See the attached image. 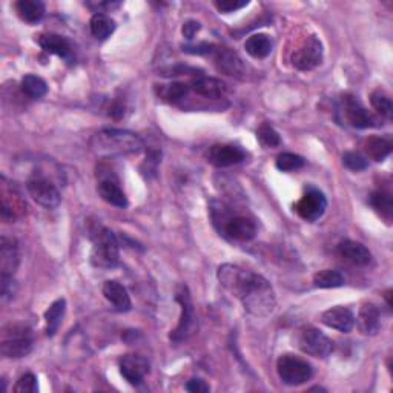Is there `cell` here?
Returning a JSON list of instances; mask_svg holds the SVG:
<instances>
[{
  "instance_id": "obj_39",
  "label": "cell",
  "mask_w": 393,
  "mask_h": 393,
  "mask_svg": "<svg viewBox=\"0 0 393 393\" xmlns=\"http://www.w3.org/2000/svg\"><path fill=\"white\" fill-rule=\"evenodd\" d=\"M15 294V283L13 280V275H2L0 277V295L2 299H11Z\"/></svg>"
},
{
  "instance_id": "obj_30",
  "label": "cell",
  "mask_w": 393,
  "mask_h": 393,
  "mask_svg": "<svg viewBox=\"0 0 393 393\" xmlns=\"http://www.w3.org/2000/svg\"><path fill=\"white\" fill-rule=\"evenodd\" d=\"M344 275L333 269H324L314 275V284L320 289H335L344 286Z\"/></svg>"
},
{
  "instance_id": "obj_13",
  "label": "cell",
  "mask_w": 393,
  "mask_h": 393,
  "mask_svg": "<svg viewBox=\"0 0 393 393\" xmlns=\"http://www.w3.org/2000/svg\"><path fill=\"white\" fill-rule=\"evenodd\" d=\"M120 373L132 386H140L149 373V363L140 355H124L120 359Z\"/></svg>"
},
{
  "instance_id": "obj_17",
  "label": "cell",
  "mask_w": 393,
  "mask_h": 393,
  "mask_svg": "<svg viewBox=\"0 0 393 393\" xmlns=\"http://www.w3.org/2000/svg\"><path fill=\"white\" fill-rule=\"evenodd\" d=\"M344 114L350 127L358 129L376 127V120L373 119V115L354 97L344 98Z\"/></svg>"
},
{
  "instance_id": "obj_14",
  "label": "cell",
  "mask_w": 393,
  "mask_h": 393,
  "mask_svg": "<svg viewBox=\"0 0 393 393\" xmlns=\"http://www.w3.org/2000/svg\"><path fill=\"white\" fill-rule=\"evenodd\" d=\"M214 56H215L214 57L215 65L220 72L229 75V77H236V79L243 77L245 65L236 51H232V49H229V48L217 46Z\"/></svg>"
},
{
  "instance_id": "obj_19",
  "label": "cell",
  "mask_w": 393,
  "mask_h": 393,
  "mask_svg": "<svg viewBox=\"0 0 393 393\" xmlns=\"http://www.w3.org/2000/svg\"><path fill=\"white\" fill-rule=\"evenodd\" d=\"M356 326L364 335H376L381 329L380 309L372 303L363 304L356 316Z\"/></svg>"
},
{
  "instance_id": "obj_5",
  "label": "cell",
  "mask_w": 393,
  "mask_h": 393,
  "mask_svg": "<svg viewBox=\"0 0 393 393\" xmlns=\"http://www.w3.org/2000/svg\"><path fill=\"white\" fill-rule=\"evenodd\" d=\"M277 372L280 380L288 386H301L312 378L314 369L306 359L295 355H281L277 361Z\"/></svg>"
},
{
  "instance_id": "obj_41",
  "label": "cell",
  "mask_w": 393,
  "mask_h": 393,
  "mask_svg": "<svg viewBox=\"0 0 393 393\" xmlns=\"http://www.w3.org/2000/svg\"><path fill=\"white\" fill-rule=\"evenodd\" d=\"M186 390L191 392V393H207L211 389H209V386H207V384H206L203 380L192 378V380L188 381V384H186Z\"/></svg>"
},
{
  "instance_id": "obj_37",
  "label": "cell",
  "mask_w": 393,
  "mask_h": 393,
  "mask_svg": "<svg viewBox=\"0 0 393 393\" xmlns=\"http://www.w3.org/2000/svg\"><path fill=\"white\" fill-rule=\"evenodd\" d=\"M14 390L18 393H36L39 390L37 378L32 373H25L15 384Z\"/></svg>"
},
{
  "instance_id": "obj_42",
  "label": "cell",
  "mask_w": 393,
  "mask_h": 393,
  "mask_svg": "<svg viewBox=\"0 0 393 393\" xmlns=\"http://www.w3.org/2000/svg\"><path fill=\"white\" fill-rule=\"evenodd\" d=\"M200 28H202V27H200L198 22L188 20L185 25H183L181 32H183V36L191 40V39H194V36L200 31Z\"/></svg>"
},
{
  "instance_id": "obj_21",
  "label": "cell",
  "mask_w": 393,
  "mask_h": 393,
  "mask_svg": "<svg viewBox=\"0 0 393 393\" xmlns=\"http://www.w3.org/2000/svg\"><path fill=\"white\" fill-rule=\"evenodd\" d=\"M191 88L194 89L198 96L206 98H221L228 93V86H226L224 82L214 77H206V75H198V77L192 79Z\"/></svg>"
},
{
  "instance_id": "obj_28",
  "label": "cell",
  "mask_w": 393,
  "mask_h": 393,
  "mask_svg": "<svg viewBox=\"0 0 393 393\" xmlns=\"http://www.w3.org/2000/svg\"><path fill=\"white\" fill-rule=\"evenodd\" d=\"M91 32L98 40H106L115 31V22L103 13H96L91 18Z\"/></svg>"
},
{
  "instance_id": "obj_3",
  "label": "cell",
  "mask_w": 393,
  "mask_h": 393,
  "mask_svg": "<svg viewBox=\"0 0 393 393\" xmlns=\"http://www.w3.org/2000/svg\"><path fill=\"white\" fill-rule=\"evenodd\" d=\"M93 252H91V263L100 269H111L119 264L120 250L119 241L114 232L108 228H97L93 236Z\"/></svg>"
},
{
  "instance_id": "obj_24",
  "label": "cell",
  "mask_w": 393,
  "mask_h": 393,
  "mask_svg": "<svg viewBox=\"0 0 393 393\" xmlns=\"http://www.w3.org/2000/svg\"><path fill=\"white\" fill-rule=\"evenodd\" d=\"M393 143L389 137H371L366 140L364 150L373 162H384L392 153Z\"/></svg>"
},
{
  "instance_id": "obj_32",
  "label": "cell",
  "mask_w": 393,
  "mask_h": 393,
  "mask_svg": "<svg viewBox=\"0 0 393 393\" xmlns=\"http://www.w3.org/2000/svg\"><path fill=\"white\" fill-rule=\"evenodd\" d=\"M191 86L185 85V83H171V85H160L158 89V96H160L166 102L177 103L180 100L185 98L189 93Z\"/></svg>"
},
{
  "instance_id": "obj_43",
  "label": "cell",
  "mask_w": 393,
  "mask_h": 393,
  "mask_svg": "<svg viewBox=\"0 0 393 393\" xmlns=\"http://www.w3.org/2000/svg\"><path fill=\"white\" fill-rule=\"evenodd\" d=\"M110 114L114 117V119H122V117L124 115V105H122V103H114V105L111 106Z\"/></svg>"
},
{
  "instance_id": "obj_33",
  "label": "cell",
  "mask_w": 393,
  "mask_h": 393,
  "mask_svg": "<svg viewBox=\"0 0 393 393\" xmlns=\"http://www.w3.org/2000/svg\"><path fill=\"white\" fill-rule=\"evenodd\" d=\"M371 102H372V106L375 108L376 112L381 114L382 117H386L387 120L392 119L393 105H392L390 97L386 93H384V91H381V89L375 91V93L371 96Z\"/></svg>"
},
{
  "instance_id": "obj_9",
  "label": "cell",
  "mask_w": 393,
  "mask_h": 393,
  "mask_svg": "<svg viewBox=\"0 0 393 393\" xmlns=\"http://www.w3.org/2000/svg\"><path fill=\"white\" fill-rule=\"evenodd\" d=\"M298 344L304 354L315 358L329 356L333 349V342L330 341V338L326 337L321 330L315 328H306L301 330Z\"/></svg>"
},
{
  "instance_id": "obj_6",
  "label": "cell",
  "mask_w": 393,
  "mask_h": 393,
  "mask_svg": "<svg viewBox=\"0 0 393 393\" xmlns=\"http://www.w3.org/2000/svg\"><path fill=\"white\" fill-rule=\"evenodd\" d=\"M175 299H177V303L181 306V316H180L179 326L171 333V340L175 342H180L189 338L191 333H194L192 330L195 328V315H194V306H192V299L189 295V289L185 286V284H181L179 288Z\"/></svg>"
},
{
  "instance_id": "obj_22",
  "label": "cell",
  "mask_w": 393,
  "mask_h": 393,
  "mask_svg": "<svg viewBox=\"0 0 393 393\" xmlns=\"http://www.w3.org/2000/svg\"><path fill=\"white\" fill-rule=\"evenodd\" d=\"M19 266V247L14 238L2 237L0 241V271L2 275H14Z\"/></svg>"
},
{
  "instance_id": "obj_40",
  "label": "cell",
  "mask_w": 393,
  "mask_h": 393,
  "mask_svg": "<svg viewBox=\"0 0 393 393\" xmlns=\"http://www.w3.org/2000/svg\"><path fill=\"white\" fill-rule=\"evenodd\" d=\"M217 46L212 44H198V45H192V46H183V51L189 53V54H198V56H206V54H214Z\"/></svg>"
},
{
  "instance_id": "obj_27",
  "label": "cell",
  "mask_w": 393,
  "mask_h": 393,
  "mask_svg": "<svg viewBox=\"0 0 393 393\" xmlns=\"http://www.w3.org/2000/svg\"><path fill=\"white\" fill-rule=\"evenodd\" d=\"M66 311V301L63 298L54 301L45 312V321H46V335L54 337L62 324V318Z\"/></svg>"
},
{
  "instance_id": "obj_25",
  "label": "cell",
  "mask_w": 393,
  "mask_h": 393,
  "mask_svg": "<svg viewBox=\"0 0 393 393\" xmlns=\"http://www.w3.org/2000/svg\"><path fill=\"white\" fill-rule=\"evenodd\" d=\"M15 11L23 22L34 25L44 19L45 5L40 0H20L15 4Z\"/></svg>"
},
{
  "instance_id": "obj_36",
  "label": "cell",
  "mask_w": 393,
  "mask_h": 393,
  "mask_svg": "<svg viewBox=\"0 0 393 393\" xmlns=\"http://www.w3.org/2000/svg\"><path fill=\"white\" fill-rule=\"evenodd\" d=\"M342 165L346 166L347 169L354 171V172H359L369 168V160L361 154L358 153H346L342 155Z\"/></svg>"
},
{
  "instance_id": "obj_35",
  "label": "cell",
  "mask_w": 393,
  "mask_h": 393,
  "mask_svg": "<svg viewBox=\"0 0 393 393\" xmlns=\"http://www.w3.org/2000/svg\"><path fill=\"white\" fill-rule=\"evenodd\" d=\"M257 137L262 141V145L267 148H275L281 143V138L278 136V132L275 131L271 124H262L260 129L257 131Z\"/></svg>"
},
{
  "instance_id": "obj_29",
  "label": "cell",
  "mask_w": 393,
  "mask_h": 393,
  "mask_svg": "<svg viewBox=\"0 0 393 393\" xmlns=\"http://www.w3.org/2000/svg\"><path fill=\"white\" fill-rule=\"evenodd\" d=\"M371 205L378 212L384 220L390 221L392 215H393V200H392V194L389 191H375L373 194L371 195Z\"/></svg>"
},
{
  "instance_id": "obj_8",
  "label": "cell",
  "mask_w": 393,
  "mask_h": 393,
  "mask_svg": "<svg viewBox=\"0 0 393 393\" xmlns=\"http://www.w3.org/2000/svg\"><path fill=\"white\" fill-rule=\"evenodd\" d=\"M323 62V44L315 36L307 37L292 56V65L299 71H312Z\"/></svg>"
},
{
  "instance_id": "obj_31",
  "label": "cell",
  "mask_w": 393,
  "mask_h": 393,
  "mask_svg": "<svg viewBox=\"0 0 393 393\" xmlns=\"http://www.w3.org/2000/svg\"><path fill=\"white\" fill-rule=\"evenodd\" d=\"M22 91L31 98H41L48 93V86L44 79L28 74L22 79Z\"/></svg>"
},
{
  "instance_id": "obj_38",
  "label": "cell",
  "mask_w": 393,
  "mask_h": 393,
  "mask_svg": "<svg viewBox=\"0 0 393 393\" xmlns=\"http://www.w3.org/2000/svg\"><path fill=\"white\" fill-rule=\"evenodd\" d=\"M215 8L221 13H233L237 10H241L249 5L247 0H217L214 2Z\"/></svg>"
},
{
  "instance_id": "obj_12",
  "label": "cell",
  "mask_w": 393,
  "mask_h": 393,
  "mask_svg": "<svg viewBox=\"0 0 393 393\" xmlns=\"http://www.w3.org/2000/svg\"><path fill=\"white\" fill-rule=\"evenodd\" d=\"M246 158V153L236 145H215L207 153V160L217 168H229Z\"/></svg>"
},
{
  "instance_id": "obj_10",
  "label": "cell",
  "mask_w": 393,
  "mask_h": 393,
  "mask_svg": "<svg viewBox=\"0 0 393 393\" xmlns=\"http://www.w3.org/2000/svg\"><path fill=\"white\" fill-rule=\"evenodd\" d=\"M328 207V200H326L321 191L315 188H309L304 195L301 197L295 205V212L306 221L320 220Z\"/></svg>"
},
{
  "instance_id": "obj_15",
  "label": "cell",
  "mask_w": 393,
  "mask_h": 393,
  "mask_svg": "<svg viewBox=\"0 0 393 393\" xmlns=\"http://www.w3.org/2000/svg\"><path fill=\"white\" fill-rule=\"evenodd\" d=\"M97 191H98V195L102 197L106 203L122 209L128 206V198L122 191L119 180H117L114 175L100 174Z\"/></svg>"
},
{
  "instance_id": "obj_44",
  "label": "cell",
  "mask_w": 393,
  "mask_h": 393,
  "mask_svg": "<svg viewBox=\"0 0 393 393\" xmlns=\"http://www.w3.org/2000/svg\"><path fill=\"white\" fill-rule=\"evenodd\" d=\"M390 297H392V290H387V292H386V299H387V304H389V306H392Z\"/></svg>"
},
{
  "instance_id": "obj_16",
  "label": "cell",
  "mask_w": 393,
  "mask_h": 393,
  "mask_svg": "<svg viewBox=\"0 0 393 393\" xmlns=\"http://www.w3.org/2000/svg\"><path fill=\"white\" fill-rule=\"evenodd\" d=\"M321 323L328 326L330 329H335L338 332L347 333L354 329L355 326V315L347 307L335 306L321 314Z\"/></svg>"
},
{
  "instance_id": "obj_26",
  "label": "cell",
  "mask_w": 393,
  "mask_h": 393,
  "mask_svg": "<svg viewBox=\"0 0 393 393\" xmlns=\"http://www.w3.org/2000/svg\"><path fill=\"white\" fill-rule=\"evenodd\" d=\"M245 49L254 58H266L272 53V40L266 34H254L245 41Z\"/></svg>"
},
{
  "instance_id": "obj_20",
  "label": "cell",
  "mask_w": 393,
  "mask_h": 393,
  "mask_svg": "<svg viewBox=\"0 0 393 393\" xmlns=\"http://www.w3.org/2000/svg\"><path fill=\"white\" fill-rule=\"evenodd\" d=\"M338 254L344 258L346 262L355 266H367L372 262V254L364 245L358 241L344 240L338 245Z\"/></svg>"
},
{
  "instance_id": "obj_1",
  "label": "cell",
  "mask_w": 393,
  "mask_h": 393,
  "mask_svg": "<svg viewBox=\"0 0 393 393\" xmlns=\"http://www.w3.org/2000/svg\"><path fill=\"white\" fill-rule=\"evenodd\" d=\"M221 286L237 297L254 316H269L275 309V292L263 275L243 269L237 264H221L217 271Z\"/></svg>"
},
{
  "instance_id": "obj_2",
  "label": "cell",
  "mask_w": 393,
  "mask_h": 393,
  "mask_svg": "<svg viewBox=\"0 0 393 393\" xmlns=\"http://www.w3.org/2000/svg\"><path fill=\"white\" fill-rule=\"evenodd\" d=\"M91 149L100 157L134 155L143 150L145 145L137 134L123 129H103L93 136Z\"/></svg>"
},
{
  "instance_id": "obj_4",
  "label": "cell",
  "mask_w": 393,
  "mask_h": 393,
  "mask_svg": "<svg viewBox=\"0 0 393 393\" xmlns=\"http://www.w3.org/2000/svg\"><path fill=\"white\" fill-rule=\"evenodd\" d=\"M32 350V332L28 326L11 323L4 328L0 354L5 358H23Z\"/></svg>"
},
{
  "instance_id": "obj_7",
  "label": "cell",
  "mask_w": 393,
  "mask_h": 393,
  "mask_svg": "<svg viewBox=\"0 0 393 393\" xmlns=\"http://www.w3.org/2000/svg\"><path fill=\"white\" fill-rule=\"evenodd\" d=\"M27 189L31 198L40 206L46 209H54L60 205V192H58L53 181H49L45 177L36 175V177L30 179L27 181Z\"/></svg>"
},
{
  "instance_id": "obj_34",
  "label": "cell",
  "mask_w": 393,
  "mask_h": 393,
  "mask_svg": "<svg viewBox=\"0 0 393 393\" xmlns=\"http://www.w3.org/2000/svg\"><path fill=\"white\" fill-rule=\"evenodd\" d=\"M277 168L283 172H292V171H298L304 166V158L301 155L297 154H292V153H284L280 154L277 157Z\"/></svg>"
},
{
  "instance_id": "obj_18",
  "label": "cell",
  "mask_w": 393,
  "mask_h": 393,
  "mask_svg": "<svg viewBox=\"0 0 393 393\" xmlns=\"http://www.w3.org/2000/svg\"><path fill=\"white\" fill-rule=\"evenodd\" d=\"M39 45L44 51L58 56L68 63L74 62L72 46L68 39H65L58 34H41L39 37Z\"/></svg>"
},
{
  "instance_id": "obj_11",
  "label": "cell",
  "mask_w": 393,
  "mask_h": 393,
  "mask_svg": "<svg viewBox=\"0 0 393 393\" xmlns=\"http://www.w3.org/2000/svg\"><path fill=\"white\" fill-rule=\"evenodd\" d=\"M223 232L228 236L231 240L246 241L254 240L257 236V226L255 223L243 215H236V217H228L223 223Z\"/></svg>"
},
{
  "instance_id": "obj_23",
  "label": "cell",
  "mask_w": 393,
  "mask_h": 393,
  "mask_svg": "<svg viewBox=\"0 0 393 393\" xmlns=\"http://www.w3.org/2000/svg\"><path fill=\"white\" fill-rule=\"evenodd\" d=\"M103 295L114 306L115 311L128 312L131 309V298L128 290L119 281H106L103 284Z\"/></svg>"
}]
</instances>
